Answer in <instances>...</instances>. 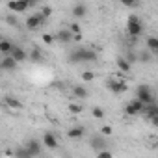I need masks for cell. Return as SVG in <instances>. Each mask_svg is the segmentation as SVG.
I'll use <instances>...</instances> for the list:
<instances>
[{"label":"cell","instance_id":"cell-1","mask_svg":"<svg viewBox=\"0 0 158 158\" xmlns=\"http://www.w3.org/2000/svg\"><path fill=\"white\" fill-rule=\"evenodd\" d=\"M97 60V52L91 48H74L69 54V61L71 63H80V61H95Z\"/></svg>","mask_w":158,"mask_h":158},{"label":"cell","instance_id":"cell-2","mask_svg":"<svg viewBox=\"0 0 158 158\" xmlns=\"http://www.w3.org/2000/svg\"><path fill=\"white\" fill-rule=\"evenodd\" d=\"M127 34L130 37H139L143 34V23L138 15H130L127 21Z\"/></svg>","mask_w":158,"mask_h":158},{"label":"cell","instance_id":"cell-3","mask_svg":"<svg viewBox=\"0 0 158 158\" xmlns=\"http://www.w3.org/2000/svg\"><path fill=\"white\" fill-rule=\"evenodd\" d=\"M136 99H138L143 106H151V104H154V97H152V89H151V86H145V84L138 86V89H136Z\"/></svg>","mask_w":158,"mask_h":158},{"label":"cell","instance_id":"cell-4","mask_svg":"<svg viewBox=\"0 0 158 158\" xmlns=\"http://www.w3.org/2000/svg\"><path fill=\"white\" fill-rule=\"evenodd\" d=\"M143 110H145V106L138 101V99H134V101H130L127 106H125V112H127V115H139V114H143Z\"/></svg>","mask_w":158,"mask_h":158},{"label":"cell","instance_id":"cell-5","mask_svg":"<svg viewBox=\"0 0 158 158\" xmlns=\"http://www.w3.org/2000/svg\"><path fill=\"white\" fill-rule=\"evenodd\" d=\"M30 8V2L26 0H13V2H8V10L13 13H24Z\"/></svg>","mask_w":158,"mask_h":158},{"label":"cell","instance_id":"cell-6","mask_svg":"<svg viewBox=\"0 0 158 158\" xmlns=\"http://www.w3.org/2000/svg\"><path fill=\"white\" fill-rule=\"evenodd\" d=\"M24 149L28 151V154H30L32 158H35V156L41 154V143H39V139H30V141H26Z\"/></svg>","mask_w":158,"mask_h":158},{"label":"cell","instance_id":"cell-7","mask_svg":"<svg viewBox=\"0 0 158 158\" xmlns=\"http://www.w3.org/2000/svg\"><path fill=\"white\" fill-rule=\"evenodd\" d=\"M43 21H45V19H43L39 13H35V15H30V17L26 19V23H24V24H26V28H28V30H37V28L43 24Z\"/></svg>","mask_w":158,"mask_h":158},{"label":"cell","instance_id":"cell-8","mask_svg":"<svg viewBox=\"0 0 158 158\" xmlns=\"http://www.w3.org/2000/svg\"><path fill=\"white\" fill-rule=\"evenodd\" d=\"M10 58H13L17 63H21V61H26V60H28V52L15 45V47H13V50L10 52Z\"/></svg>","mask_w":158,"mask_h":158},{"label":"cell","instance_id":"cell-9","mask_svg":"<svg viewBox=\"0 0 158 158\" xmlns=\"http://www.w3.org/2000/svg\"><path fill=\"white\" fill-rule=\"evenodd\" d=\"M108 88H110V91H114V93H125V91L128 89V84H127L125 80H110Z\"/></svg>","mask_w":158,"mask_h":158},{"label":"cell","instance_id":"cell-10","mask_svg":"<svg viewBox=\"0 0 158 158\" xmlns=\"http://www.w3.org/2000/svg\"><path fill=\"white\" fill-rule=\"evenodd\" d=\"M43 145H45V147H48V149H52V151L60 147L58 138H56L52 132H45V134H43Z\"/></svg>","mask_w":158,"mask_h":158},{"label":"cell","instance_id":"cell-11","mask_svg":"<svg viewBox=\"0 0 158 158\" xmlns=\"http://www.w3.org/2000/svg\"><path fill=\"white\" fill-rule=\"evenodd\" d=\"M86 136V127H73L67 130V138L69 139H80Z\"/></svg>","mask_w":158,"mask_h":158},{"label":"cell","instance_id":"cell-12","mask_svg":"<svg viewBox=\"0 0 158 158\" xmlns=\"http://www.w3.org/2000/svg\"><path fill=\"white\" fill-rule=\"evenodd\" d=\"M54 39H58V41L63 43V45H69V43L73 41V34H71L67 28H61V30H58V34H56Z\"/></svg>","mask_w":158,"mask_h":158},{"label":"cell","instance_id":"cell-13","mask_svg":"<svg viewBox=\"0 0 158 158\" xmlns=\"http://www.w3.org/2000/svg\"><path fill=\"white\" fill-rule=\"evenodd\" d=\"M86 13H88V6L86 4H74L73 6V17H76V19H84L86 17Z\"/></svg>","mask_w":158,"mask_h":158},{"label":"cell","instance_id":"cell-14","mask_svg":"<svg viewBox=\"0 0 158 158\" xmlns=\"http://www.w3.org/2000/svg\"><path fill=\"white\" fill-rule=\"evenodd\" d=\"M15 71L17 69V61L13 60V58H10V56H6L2 61H0V71Z\"/></svg>","mask_w":158,"mask_h":158},{"label":"cell","instance_id":"cell-15","mask_svg":"<svg viewBox=\"0 0 158 158\" xmlns=\"http://www.w3.org/2000/svg\"><path fill=\"white\" fill-rule=\"evenodd\" d=\"M91 147L97 149V151H104V149H106V141H104V138H102L101 134H97L95 138H91Z\"/></svg>","mask_w":158,"mask_h":158},{"label":"cell","instance_id":"cell-16","mask_svg":"<svg viewBox=\"0 0 158 158\" xmlns=\"http://www.w3.org/2000/svg\"><path fill=\"white\" fill-rule=\"evenodd\" d=\"M13 43L11 41H8V39H0V52H2V54H8L10 56V52L13 50Z\"/></svg>","mask_w":158,"mask_h":158},{"label":"cell","instance_id":"cell-17","mask_svg":"<svg viewBox=\"0 0 158 158\" xmlns=\"http://www.w3.org/2000/svg\"><path fill=\"white\" fill-rule=\"evenodd\" d=\"M28 60H30V61H41V60H43V52H41L37 47H34L32 52L28 54Z\"/></svg>","mask_w":158,"mask_h":158},{"label":"cell","instance_id":"cell-18","mask_svg":"<svg viewBox=\"0 0 158 158\" xmlns=\"http://www.w3.org/2000/svg\"><path fill=\"white\" fill-rule=\"evenodd\" d=\"M117 67H119L121 73H130V69H132V65L125 58H117Z\"/></svg>","mask_w":158,"mask_h":158},{"label":"cell","instance_id":"cell-19","mask_svg":"<svg viewBox=\"0 0 158 158\" xmlns=\"http://www.w3.org/2000/svg\"><path fill=\"white\" fill-rule=\"evenodd\" d=\"M6 104L10 108H13V110H21L23 108V102L19 99H15V97H6Z\"/></svg>","mask_w":158,"mask_h":158},{"label":"cell","instance_id":"cell-20","mask_svg":"<svg viewBox=\"0 0 158 158\" xmlns=\"http://www.w3.org/2000/svg\"><path fill=\"white\" fill-rule=\"evenodd\" d=\"M73 93H74V97H78V99H86V97H88V89H86L84 86H74V88H73Z\"/></svg>","mask_w":158,"mask_h":158},{"label":"cell","instance_id":"cell-21","mask_svg":"<svg viewBox=\"0 0 158 158\" xmlns=\"http://www.w3.org/2000/svg\"><path fill=\"white\" fill-rule=\"evenodd\" d=\"M147 48H149L152 54H156V52H158V39H156V37H149V39H147Z\"/></svg>","mask_w":158,"mask_h":158},{"label":"cell","instance_id":"cell-22","mask_svg":"<svg viewBox=\"0 0 158 158\" xmlns=\"http://www.w3.org/2000/svg\"><path fill=\"white\" fill-rule=\"evenodd\" d=\"M13 156H15V158H32L24 147H19V149H15V151H13Z\"/></svg>","mask_w":158,"mask_h":158},{"label":"cell","instance_id":"cell-23","mask_svg":"<svg viewBox=\"0 0 158 158\" xmlns=\"http://www.w3.org/2000/svg\"><path fill=\"white\" fill-rule=\"evenodd\" d=\"M73 35H80L82 34V28H80V24L78 23H73V24H69V28H67Z\"/></svg>","mask_w":158,"mask_h":158},{"label":"cell","instance_id":"cell-24","mask_svg":"<svg viewBox=\"0 0 158 158\" xmlns=\"http://www.w3.org/2000/svg\"><path fill=\"white\" fill-rule=\"evenodd\" d=\"M84 112V104H69V114H82Z\"/></svg>","mask_w":158,"mask_h":158},{"label":"cell","instance_id":"cell-25","mask_svg":"<svg viewBox=\"0 0 158 158\" xmlns=\"http://www.w3.org/2000/svg\"><path fill=\"white\" fill-rule=\"evenodd\" d=\"M91 114H93V117H95V119H104V110H102V108H99V106H95V108L91 110Z\"/></svg>","mask_w":158,"mask_h":158},{"label":"cell","instance_id":"cell-26","mask_svg":"<svg viewBox=\"0 0 158 158\" xmlns=\"http://www.w3.org/2000/svg\"><path fill=\"white\" fill-rule=\"evenodd\" d=\"M97 158H114V152L108 151V149H104V151H99L97 152Z\"/></svg>","mask_w":158,"mask_h":158},{"label":"cell","instance_id":"cell-27","mask_svg":"<svg viewBox=\"0 0 158 158\" xmlns=\"http://www.w3.org/2000/svg\"><path fill=\"white\" fill-rule=\"evenodd\" d=\"M93 78H95V74H93L91 71H84V73H82V80H84V82H91Z\"/></svg>","mask_w":158,"mask_h":158},{"label":"cell","instance_id":"cell-28","mask_svg":"<svg viewBox=\"0 0 158 158\" xmlns=\"http://www.w3.org/2000/svg\"><path fill=\"white\" fill-rule=\"evenodd\" d=\"M39 15H41L43 19H47L48 15H52V8H50V6H45V8H41V11H39Z\"/></svg>","mask_w":158,"mask_h":158},{"label":"cell","instance_id":"cell-29","mask_svg":"<svg viewBox=\"0 0 158 158\" xmlns=\"http://www.w3.org/2000/svg\"><path fill=\"white\" fill-rule=\"evenodd\" d=\"M99 134H101V136H110V134H114V128L106 125V127H102V128L99 130Z\"/></svg>","mask_w":158,"mask_h":158},{"label":"cell","instance_id":"cell-30","mask_svg":"<svg viewBox=\"0 0 158 158\" xmlns=\"http://www.w3.org/2000/svg\"><path fill=\"white\" fill-rule=\"evenodd\" d=\"M139 61H145V63H149V61H152V56H151L149 52H141V54H139Z\"/></svg>","mask_w":158,"mask_h":158},{"label":"cell","instance_id":"cell-31","mask_svg":"<svg viewBox=\"0 0 158 158\" xmlns=\"http://www.w3.org/2000/svg\"><path fill=\"white\" fill-rule=\"evenodd\" d=\"M43 43L52 45V43H54V35H50V34H43Z\"/></svg>","mask_w":158,"mask_h":158},{"label":"cell","instance_id":"cell-32","mask_svg":"<svg viewBox=\"0 0 158 158\" xmlns=\"http://www.w3.org/2000/svg\"><path fill=\"white\" fill-rule=\"evenodd\" d=\"M6 23L11 24V26H17V17H15V15H8V17H6Z\"/></svg>","mask_w":158,"mask_h":158},{"label":"cell","instance_id":"cell-33","mask_svg":"<svg viewBox=\"0 0 158 158\" xmlns=\"http://www.w3.org/2000/svg\"><path fill=\"white\" fill-rule=\"evenodd\" d=\"M6 156H13V151L11 149H6Z\"/></svg>","mask_w":158,"mask_h":158}]
</instances>
